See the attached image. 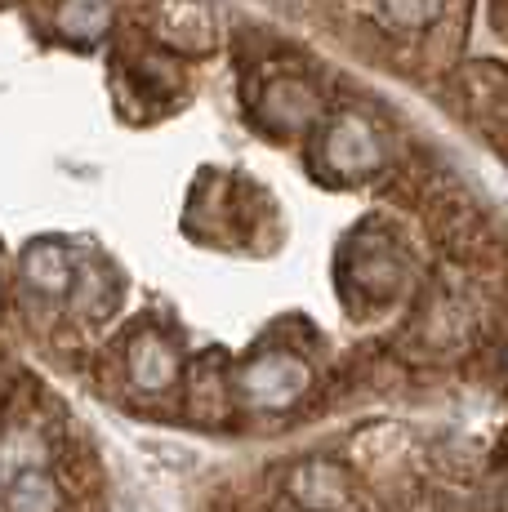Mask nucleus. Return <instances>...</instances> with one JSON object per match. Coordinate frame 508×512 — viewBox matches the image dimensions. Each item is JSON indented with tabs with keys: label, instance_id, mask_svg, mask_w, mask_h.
Masks as SVG:
<instances>
[{
	"label": "nucleus",
	"instance_id": "obj_1",
	"mask_svg": "<svg viewBox=\"0 0 508 512\" xmlns=\"http://www.w3.org/2000/svg\"><path fill=\"white\" fill-rule=\"evenodd\" d=\"M326 161L335 165V170H344V174H366V170H375L379 165V143L361 121L344 116V121L326 134Z\"/></svg>",
	"mask_w": 508,
	"mask_h": 512
},
{
	"label": "nucleus",
	"instance_id": "obj_3",
	"mask_svg": "<svg viewBox=\"0 0 508 512\" xmlns=\"http://www.w3.org/2000/svg\"><path fill=\"white\" fill-rule=\"evenodd\" d=\"M388 5H393L397 9V18H402L406 14V0H388ZM428 14H433V0H415V23H424V18Z\"/></svg>",
	"mask_w": 508,
	"mask_h": 512
},
{
	"label": "nucleus",
	"instance_id": "obj_2",
	"mask_svg": "<svg viewBox=\"0 0 508 512\" xmlns=\"http://www.w3.org/2000/svg\"><path fill=\"white\" fill-rule=\"evenodd\" d=\"M112 23V9L107 0H63L58 5V27L72 45H94Z\"/></svg>",
	"mask_w": 508,
	"mask_h": 512
}]
</instances>
